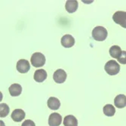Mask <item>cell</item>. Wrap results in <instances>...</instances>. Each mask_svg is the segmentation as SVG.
I'll return each mask as SVG.
<instances>
[{"instance_id":"277c9868","label":"cell","mask_w":126,"mask_h":126,"mask_svg":"<svg viewBox=\"0 0 126 126\" xmlns=\"http://www.w3.org/2000/svg\"><path fill=\"white\" fill-rule=\"evenodd\" d=\"M112 20L116 24L120 25L123 28H126V11H116L112 16Z\"/></svg>"},{"instance_id":"30bf717a","label":"cell","mask_w":126,"mask_h":126,"mask_svg":"<svg viewBox=\"0 0 126 126\" xmlns=\"http://www.w3.org/2000/svg\"><path fill=\"white\" fill-rule=\"evenodd\" d=\"M34 80L37 82H42L47 78V72L43 69H39V70H36L34 73Z\"/></svg>"},{"instance_id":"7c38bea8","label":"cell","mask_w":126,"mask_h":126,"mask_svg":"<svg viewBox=\"0 0 126 126\" xmlns=\"http://www.w3.org/2000/svg\"><path fill=\"white\" fill-rule=\"evenodd\" d=\"M9 93L11 94V96L12 97H17L19 96L21 92H22V87L19 84H12L8 88Z\"/></svg>"},{"instance_id":"d6986e66","label":"cell","mask_w":126,"mask_h":126,"mask_svg":"<svg viewBox=\"0 0 126 126\" xmlns=\"http://www.w3.org/2000/svg\"><path fill=\"white\" fill-rule=\"evenodd\" d=\"M118 62H119L122 64H126V51H122V55L119 57V58L117 59Z\"/></svg>"},{"instance_id":"6da1fadb","label":"cell","mask_w":126,"mask_h":126,"mask_svg":"<svg viewBox=\"0 0 126 126\" xmlns=\"http://www.w3.org/2000/svg\"><path fill=\"white\" fill-rule=\"evenodd\" d=\"M108 35V32L106 28L104 27L97 26L94 27L92 30V37L94 40L98 42H103L104 41Z\"/></svg>"},{"instance_id":"4fadbf2b","label":"cell","mask_w":126,"mask_h":126,"mask_svg":"<svg viewBox=\"0 0 126 126\" xmlns=\"http://www.w3.org/2000/svg\"><path fill=\"white\" fill-rule=\"evenodd\" d=\"M48 107L52 110H58L61 107V102L60 100L54 97H51L48 100Z\"/></svg>"},{"instance_id":"5bb4252c","label":"cell","mask_w":126,"mask_h":126,"mask_svg":"<svg viewBox=\"0 0 126 126\" xmlns=\"http://www.w3.org/2000/svg\"><path fill=\"white\" fill-rule=\"evenodd\" d=\"M65 8L68 13H73L78 8V2L76 0H68L66 2Z\"/></svg>"},{"instance_id":"52a82bcc","label":"cell","mask_w":126,"mask_h":126,"mask_svg":"<svg viewBox=\"0 0 126 126\" xmlns=\"http://www.w3.org/2000/svg\"><path fill=\"white\" fill-rule=\"evenodd\" d=\"M62 122V116L58 112L51 113L48 118V125L50 126H59Z\"/></svg>"},{"instance_id":"8992f818","label":"cell","mask_w":126,"mask_h":126,"mask_svg":"<svg viewBox=\"0 0 126 126\" xmlns=\"http://www.w3.org/2000/svg\"><path fill=\"white\" fill-rule=\"evenodd\" d=\"M30 69V63L24 59H21L17 63V70L20 73H26Z\"/></svg>"},{"instance_id":"9c48e42d","label":"cell","mask_w":126,"mask_h":126,"mask_svg":"<svg viewBox=\"0 0 126 126\" xmlns=\"http://www.w3.org/2000/svg\"><path fill=\"white\" fill-rule=\"evenodd\" d=\"M25 116H26V114L24 110H22L21 109H16L12 112L11 116V119L15 122H21L25 118Z\"/></svg>"},{"instance_id":"9a60e30c","label":"cell","mask_w":126,"mask_h":126,"mask_svg":"<svg viewBox=\"0 0 126 126\" xmlns=\"http://www.w3.org/2000/svg\"><path fill=\"white\" fill-rule=\"evenodd\" d=\"M64 126H78V121L73 115H68L65 116L63 122Z\"/></svg>"},{"instance_id":"ffe728a7","label":"cell","mask_w":126,"mask_h":126,"mask_svg":"<svg viewBox=\"0 0 126 126\" xmlns=\"http://www.w3.org/2000/svg\"><path fill=\"white\" fill-rule=\"evenodd\" d=\"M21 126H36V125H35V123H34V122H32V120L27 119L22 123Z\"/></svg>"},{"instance_id":"2e32d148","label":"cell","mask_w":126,"mask_h":126,"mask_svg":"<svg viewBox=\"0 0 126 126\" xmlns=\"http://www.w3.org/2000/svg\"><path fill=\"white\" fill-rule=\"evenodd\" d=\"M122 51L121 49V48L118 45H113L110 48V54L112 58L118 59L119 58V57L122 55Z\"/></svg>"},{"instance_id":"8fae6325","label":"cell","mask_w":126,"mask_h":126,"mask_svg":"<svg viewBox=\"0 0 126 126\" xmlns=\"http://www.w3.org/2000/svg\"><path fill=\"white\" fill-rule=\"evenodd\" d=\"M114 104L117 108L122 109L126 107V96L124 94H119L114 99Z\"/></svg>"},{"instance_id":"3957f363","label":"cell","mask_w":126,"mask_h":126,"mask_svg":"<svg viewBox=\"0 0 126 126\" xmlns=\"http://www.w3.org/2000/svg\"><path fill=\"white\" fill-rule=\"evenodd\" d=\"M30 62L33 66L42 67L45 63V57L40 52H36L32 55Z\"/></svg>"},{"instance_id":"ac0fdd59","label":"cell","mask_w":126,"mask_h":126,"mask_svg":"<svg viewBox=\"0 0 126 126\" xmlns=\"http://www.w3.org/2000/svg\"><path fill=\"white\" fill-rule=\"evenodd\" d=\"M9 113V107L6 104H0V116L2 118L5 117Z\"/></svg>"},{"instance_id":"e0dca14e","label":"cell","mask_w":126,"mask_h":126,"mask_svg":"<svg viewBox=\"0 0 126 126\" xmlns=\"http://www.w3.org/2000/svg\"><path fill=\"white\" fill-rule=\"evenodd\" d=\"M104 113L107 116H113L116 113V109L112 104H107L104 106V109H103Z\"/></svg>"},{"instance_id":"ba28073f","label":"cell","mask_w":126,"mask_h":126,"mask_svg":"<svg viewBox=\"0 0 126 126\" xmlns=\"http://www.w3.org/2000/svg\"><path fill=\"white\" fill-rule=\"evenodd\" d=\"M75 44V39L71 36L66 34L61 38V45L64 48H71Z\"/></svg>"},{"instance_id":"7a4b0ae2","label":"cell","mask_w":126,"mask_h":126,"mask_svg":"<svg viewBox=\"0 0 126 126\" xmlns=\"http://www.w3.org/2000/svg\"><path fill=\"white\" fill-rule=\"evenodd\" d=\"M104 70L107 74L110 76H115L119 73L120 66L119 64L114 60L109 61L104 66Z\"/></svg>"},{"instance_id":"5b68a950","label":"cell","mask_w":126,"mask_h":126,"mask_svg":"<svg viewBox=\"0 0 126 126\" xmlns=\"http://www.w3.org/2000/svg\"><path fill=\"white\" fill-rule=\"evenodd\" d=\"M66 77H67V74L63 70H62V69L57 70L54 73V75H53V79L54 80V82L58 84L63 83L66 81Z\"/></svg>"}]
</instances>
